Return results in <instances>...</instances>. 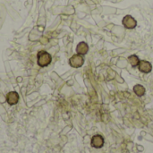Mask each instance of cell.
Here are the masks:
<instances>
[{
  "label": "cell",
  "instance_id": "obj_1",
  "mask_svg": "<svg viewBox=\"0 0 153 153\" xmlns=\"http://www.w3.org/2000/svg\"><path fill=\"white\" fill-rule=\"evenodd\" d=\"M37 58H38V65L41 67H46L49 65L52 61L51 55L44 50H41L38 53Z\"/></svg>",
  "mask_w": 153,
  "mask_h": 153
},
{
  "label": "cell",
  "instance_id": "obj_2",
  "mask_svg": "<svg viewBox=\"0 0 153 153\" xmlns=\"http://www.w3.org/2000/svg\"><path fill=\"white\" fill-rule=\"evenodd\" d=\"M83 64H84V58H83L82 55H80V54L74 55L69 59V65L74 68H79Z\"/></svg>",
  "mask_w": 153,
  "mask_h": 153
},
{
  "label": "cell",
  "instance_id": "obj_3",
  "mask_svg": "<svg viewBox=\"0 0 153 153\" xmlns=\"http://www.w3.org/2000/svg\"><path fill=\"white\" fill-rule=\"evenodd\" d=\"M122 23L123 25L126 28V29H134L136 27L137 25V22L136 20L132 17L131 15H126L124 17L123 21H122Z\"/></svg>",
  "mask_w": 153,
  "mask_h": 153
},
{
  "label": "cell",
  "instance_id": "obj_4",
  "mask_svg": "<svg viewBox=\"0 0 153 153\" xmlns=\"http://www.w3.org/2000/svg\"><path fill=\"white\" fill-rule=\"evenodd\" d=\"M139 71L144 74H149L152 70V65L150 62L145 61V60H140L139 65H138Z\"/></svg>",
  "mask_w": 153,
  "mask_h": 153
},
{
  "label": "cell",
  "instance_id": "obj_5",
  "mask_svg": "<svg viewBox=\"0 0 153 153\" xmlns=\"http://www.w3.org/2000/svg\"><path fill=\"white\" fill-rule=\"evenodd\" d=\"M91 146L93 148H96V149H100L101 148L103 145H104V139L101 135L100 134H97V135H94L91 139Z\"/></svg>",
  "mask_w": 153,
  "mask_h": 153
},
{
  "label": "cell",
  "instance_id": "obj_6",
  "mask_svg": "<svg viewBox=\"0 0 153 153\" xmlns=\"http://www.w3.org/2000/svg\"><path fill=\"white\" fill-rule=\"evenodd\" d=\"M6 101L9 105H15L19 101V95L16 91H10L6 95Z\"/></svg>",
  "mask_w": 153,
  "mask_h": 153
},
{
  "label": "cell",
  "instance_id": "obj_7",
  "mask_svg": "<svg viewBox=\"0 0 153 153\" xmlns=\"http://www.w3.org/2000/svg\"><path fill=\"white\" fill-rule=\"evenodd\" d=\"M89 51V46L87 45L86 42H80L76 48V52L77 54L80 55H86Z\"/></svg>",
  "mask_w": 153,
  "mask_h": 153
},
{
  "label": "cell",
  "instance_id": "obj_8",
  "mask_svg": "<svg viewBox=\"0 0 153 153\" xmlns=\"http://www.w3.org/2000/svg\"><path fill=\"white\" fill-rule=\"evenodd\" d=\"M134 93L139 96V97H142L145 94V88L143 86V85H140V84H137L134 87Z\"/></svg>",
  "mask_w": 153,
  "mask_h": 153
},
{
  "label": "cell",
  "instance_id": "obj_9",
  "mask_svg": "<svg viewBox=\"0 0 153 153\" xmlns=\"http://www.w3.org/2000/svg\"><path fill=\"white\" fill-rule=\"evenodd\" d=\"M128 61H129L130 65L133 67H135V66H138L139 62H140V59H139V57L136 55H132V56H130L128 57Z\"/></svg>",
  "mask_w": 153,
  "mask_h": 153
}]
</instances>
